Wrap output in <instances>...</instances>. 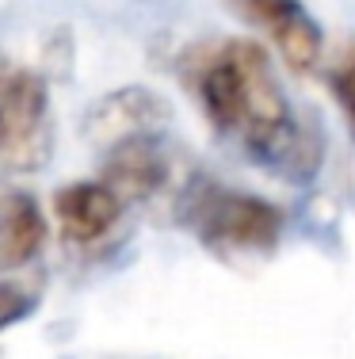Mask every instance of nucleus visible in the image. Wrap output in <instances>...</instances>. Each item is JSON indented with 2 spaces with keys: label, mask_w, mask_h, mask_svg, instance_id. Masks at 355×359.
Returning <instances> with one entry per match:
<instances>
[{
  "label": "nucleus",
  "mask_w": 355,
  "mask_h": 359,
  "mask_svg": "<svg viewBox=\"0 0 355 359\" xmlns=\"http://www.w3.org/2000/svg\"><path fill=\"white\" fill-rule=\"evenodd\" d=\"M188 222L207 245L244 252L275 249L283 233V215L267 199L249 191H230L218 184H199L188 195Z\"/></svg>",
  "instance_id": "nucleus-1"
},
{
  "label": "nucleus",
  "mask_w": 355,
  "mask_h": 359,
  "mask_svg": "<svg viewBox=\"0 0 355 359\" xmlns=\"http://www.w3.org/2000/svg\"><path fill=\"white\" fill-rule=\"evenodd\" d=\"M165 180H168V161L153 134L115 142L104 161V184L118 199H149L165 187Z\"/></svg>",
  "instance_id": "nucleus-6"
},
{
  "label": "nucleus",
  "mask_w": 355,
  "mask_h": 359,
  "mask_svg": "<svg viewBox=\"0 0 355 359\" xmlns=\"http://www.w3.org/2000/svg\"><path fill=\"white\" fill-rule=\"evenodd\" d=\"M50 149L54 123L46 81L31 69L0 76V165L12 172H31L50 161Z\"/></svg>",
  "instance_id": "nucleus-2"
},
{
  "label": "nucleus",
  "mask_w": 355,
  "mask_h": 359,
  "mask_svg": "<svg viewBox=\"0 0 355 359\" xmlns=\"http://www.w3.org/2000/svg\"><path fill=\"white\" fill-rule=\"evenodd\" d=\"M46 245V222H42L35 199L12 195L0 210V271L23 268Z\"/></svg>",
  "instance_id": "nucleus-8"
},
{
  "label": "nucleus",
  "mask_w": 355,
  "mask_h": 359,
  "mask_svg": "<svg viewBox=\"0 0 355 359\" xmlns=\"http://www.w3.org/2000/svg\"><path fill=\"white\" fill-rule=\"evenodd\" d=\"M333 96L344 111V123H348L351 138H355V54L344 57V65L333 73Z\"/></svg>",
  "instance_id": "nucleus-9"
},
{
  "label": "nucleus",
  "mask_w": 355,
  "mask_h": 359,
  "mask_svg": "<svg viewBox=\"0 0 355 359\" xmlns=\"http://www.w3.org/2000/svg\"><path fill=\"white\" fill-rule=\"evenodd\" d=\"M230 4L237 8L241 20L264 27L275 39V46L286 57V65H294V69L317 65L325 39H321L317 20L306 12L302 0H230Z\"/></svg>",
  "instance_id": "nucleus-3"
},
{
  "label": "nucleus",
  "mask_w": 355,
  "mask_h": 359,
  "mask_svg": "<svg viewBox=\"0 0 355 359\" xmlns=\"http://www.w3.org/2000/svg\"><path fill=\"white\" fill-rule=\"evenodd\" d=\"M31 294L27 290H20V287H8V283H0V329H8V325H15V321H23L31 313Z\"/></svg>",
  "instance_id": "nucleus-10"
},
{
  "label": "nucleus",
  "mask_w": 355,
  "mask_h": 359,
  "mask_svg": "<svg viewBox=\"0 0 355 359\" xmlns=\"http://www.w3.org/2000/svg\"><path fill=\"white\" fill-rule=\"evenodd\" d=\"M54 215L62 233L73 245H92V241H104L118 226L123 199L104 180H81V184H69L54 195Z\"/></svg>",
  "instance_id": "nucleus-5"
},
{
  "label": "nucleus",
  "mask_w": 355,
  "mask_h": 359,
  "mask_svg": "<svg viewBox=\"0 0 355 359\" xmlns=\"http://www.w3.org/2000/svg\"><path fill=\"white\" fill-rule=\"evenodd\" d=\"M172 118V104L165 96L149 88H118L111 96H104L96 107L88 111V134L107 145L123 142V138H138V134H153Z\"/></svg>",
  "instance_id": "nucleus-4"
},
{
  "label": "nucleus",
  "mask_w": 355,
  "mask_h": 359,
  "mask_svg": "<svg viewBox=\"0 0 355 359\" xmlns=\"http://www.w3.org/2000/svg\"><path fill=\"white\" fill-rule=\"evenodd\" d=\"M195 92L207 107L210 123L218 130H237L244 118V76H241V62H237L233 42H225L222 50L207 54L195 65Z\"/></svg>",
  "instance_id": "nucleus-7"
}]
</instances>
